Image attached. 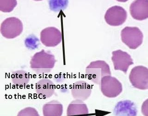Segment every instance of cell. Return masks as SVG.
Listing matches in <instances>:
<instances>
[{
    "label": "cell",
    "mask_w": 148,
    "mask_h": 116,
    "mask_svg": "<svg viewBox=\"0 0 148 116\" xmlns=\"http://www.w3.org/2000/svg\"><path fill=\"white\" fill-rule=\"evenodd\" d=\"M92 87L84 81H78L74 83L71 87V93L75 100L85 101L91 96Z\"/></svg>",
    "instance_id": "10"
},
{
    "label": "cell",
    "mask_w": 148,
    "mask_h": 116,
    "mask_svg": "<svg viewBox=\"0 0 148 116\" xmlns=\"http://www.w3.org/2000/svg\"><path fill=\"white\" fill-rule=\"evenodd\" d=\"M112 60L115 70H119L126 74L130 66L134 64L131 55L127 52L118 50L112 52Z\"/></svg>",
    "instance_id": "9"
},
{
    "label": "cell",
    "mask_w": 148,
    "mask_h": 116,
    "mask_svg": "<svg viewBox=\"0 0 148 116\" xmlns=\"http://www.w3.org/2000/svg\"><path fill=\"white\" fill-rule=\"evenodd\" d=\"M85 73L88 79L98 85H99L102 78L106 76H111L108 64L101 60L91 62L86 68Z\"/></svg>",
    "instance_id": "2"
},
{
    "label": "cell",
    "mask_w": 148,
    "mask_h": 116,
    "mask_svg": "<svg viewBox=\"0 0 148 116\" xmlns=\"http://www.w3.org/2000/svg\"><path fill=\"white\" fill-rule=\"evenodd\" d=\"M141 112L144 116H148V99L146 100L141 107Z\"/></svg>",
    "instance_id": "20"
},
{
    "label": "cell",
    "mask_w": 148,
    "mask_h": 116,
    "mask_svg": "<svg viewBox=\"0 0 148 116\" xmlns=\"http://www.w3.org/2000/svg\"><path fill=\"white\" fill-rule=\"evenodd\" d=\"M55 89L54 83L47 78L41 79L35 84V91L39 99L50 98L54 94Z\"/></svg>",
    "instance_id": "11"
},
{
    "label": "cell",
    "mask_w": 148,
    "mask_h": 116,
    "mask_svg": "<svg viewBox=\"0 0 148 116\" xmlns=\"http://www.w3.org/2000/svg\"><path fill=\"white\" fill-rule=\"evenodd\" d=\"M64 107L61 103L57 100H52L43 105V116H62Z\"/></svg>",
    "instance_id": "15"
},
{
    "label": "cell",
    "mask_w": 148,
    "mask_h": 116,
    "mask_svg": "<svg viewBox=\"0 0 148 116\" xmlns=\"http://www.w3.org/2000/svg\"><path fill=\"white\" fill-rule=\"evenodd\" d=\"M123 43L130 49L135 50L142 44L143 35L137 27L126 26L121 32Z\"/></svg>",
    "instance_id": "4"
},
{
    "label": "cell",
    "mask_w": 148,
    "mask_h": 116,
    "mask_svg": "<svg viewBox=\"0 0 148 116\" xmlns=\"http://www.w3.org/2000/svg\"><path fill=\"white\" fill-rule=\"evenodd\" d=\"M17 4L15 0H0V10L3 13H10Z\"/></svg>",
    "instance_id": "17"
},
{
    "label": "cell",
    "mask_w": 148,
    "mask_h": 116,
    "mask_svg": "<svg viewBox=\"0 0 148 116\" xmlns=\"http://www.w3.org/2000/svg\"><path fill=\"white\" fill-rule=\"evenodd\" d=\"M99 85L102 93L108 98H115L122 92L121 83L112 76H106L102 78Z\"/></svg>",
    "instance_id": "5"
},
{
    "label": "cell",
    "mask_w": 148,
    "mask_h": 116,
    "mask_svg": "<svg viewBox=\"0 0 148 116\" xmlns=\"http://www.w3.org/2000/svg\"><path fill=\"white\" fill-rule=\"evenodd\" d=\"M0 31L1 35L5 38L14 39L20 36L23 32V23L18 18H8L1 23Z\"/></svg>",
    "instance_id": "3"
},
{
    "label": "cell",
    "mask_w": 148,
    "mask_h": 116,
    "mask_svg": "<svg viewBox=\"0 0 148 116\" xmlns=\"http://www.w3.org/2000/svg\"><path fill=\"white\" fill-rule=\"evenodd\" d=\"M11 80L15 86L24 88L29 84L31 80V75L29 73L25 71H16L12 73Z\"/></svg>",
    "instance_id": "16"
},
{
    "label": "cell",
    "mask_w": 148,
    "mask_h": 116,
    "mask_svg": "<svg viewBox=\"0 0 148 116\" xmlns=\"http://www.w3.org/2000/svg\"><path fill=\"white\" fill-rule=\"evenodd\" d=\"M40 40L46 47H55L62 41L61 31L55 27L45 28L41 31Z\"/></svg>",
    "instance_id": "7"
},
{
    "label": "cell",
    "mask_w": 148,
    "mask_h": 116,
    "mask_svg": "<svg viewBox=\"0 0 148 116\" xmlns=\"http://www.w3.org/2000/svg\"><path fill=\"white\" fill-rule=\"evenodd\" d=\"M66 114L67 116H88L89 111L84 101L75 100L68 105Z\"/></svg>",
    "instance_id": "14"
},
{
    "label": "cell",
    "mask_w": 148,
    "mask_h": 116,
    "mask_svg": "<svg viewBox=\"0 0 148 116\" xmlns=\"http://www.w3.org/2000/svg\"><path fill=\"white\" fill-rule=\"evenodd\" d=\"M67 3H68L67 1H50L49 4L51 10L58 12L66 7Z\"/></svg>",
    "instance_id": "18"
},
{
    "label": "cell",
    "mask_w": 148,
    "mask_h": 116,
    "mask_svg": "<svg viewBox=\"0 0 148 116\" xmlns=\"http://www.w3.org/2000/svg\"><path fill=\"white\" fill-rule=\"evenodd\" d=\"M129 80L136 89L148 90V68L142 66L134 67L130 73Z\"/></svg>",
    "instance_id": "6"
},
{
    "label": "cell",
    "mask_w": 148,
    "mask_h": 116,
    "mask_svg": "<svg viewBox=\"0 0 148 116\" xmlns=\"http://www.w3.org/2000/svg\"><path fill=\"white\" fill-rule=\"evenodd\" d=\"M127 17L126 11L123 7L119 6H114L110 7L106 11L104 16L106 23L113 26L123 24Z\"/></svg>",
    "instance_id": "8"
},
{
    "label": "cell",
    "mask_w": 148,
    "mask_h": 116,
    "mask_svg": "<svg viewBox=\"0 0 148 116\" xmlns=\"http://www.w3.org/2000/svg\"><path fill=\"white\" fill-rule=\"evenodd\" d=\"M17 116H40L38 111L32 107H27L21 110Z\"/></svg>",
    "instance_id": "19"
},
{
    "label": "cell",
    "mask_w": 148,
    "mask_h": 116,
    "mask_svg": "<svg viewBox=\"0 0 148 116\" xmlns=\"http://www.w3.org/2000/svg\"><path fill=\"white\" fill-rule=\"evenodd\" d=\"M113 112L115 116H137L138 109L135 103L124 100L117 103Z\"/></svg>",
    "instance_id": "13"
},
{
    "label": "cell",
    "mask_w": 148,
    "mask_h": 116,
    "mask_svg": "<svg viewBox=\"0 0 148 116\" xmlns=\"http://www.w3.org/2000/svg\"><path fill=\"white\" fill-rule=\"evenodd\" d=\"M132 17L137 20H143L148 18V0L134 1L130 7Z\"/></svg>",
    "instance_id": "12"
},
{
    "label": "cell",
    "mask_w": 148,
    "mask_h": 116,
    "mask_svg": "<svg viewBox=\"0 0 148 116\" xmlns=\"http://www.w3.org/2000/svg\"><path fill=\"white\" fill-rule=\"evenodd\" d=\"M56 62L54 55L42 50L32 56L30 60V67L37 74H47L54 67Z\"/></svg>",
    "instance_id": "1"
}]
</instances>
